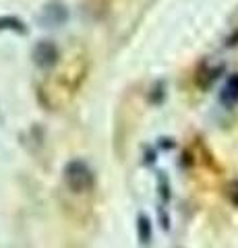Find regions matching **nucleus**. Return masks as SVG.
I'll return each instance as SVG.
<instances>
[{"label": "nucleus", "mask_w": 238, "mask_h": 248, "mask_svg": "<svg viewBox=\"0 0 238 248\" xmlns=\"http://www.w3.org/2000/svg\"><path fill=\"white\" fill-rule=\"evenodd\" d=\"M63 178H64V184L68 186V190L73 192H87L94 188L95 184V174L83 159H71L68 164L64 166V172H63Z\"/></svg>", "instance_id": "obj_1"}, {"label": "nucleus", "mask_w": 238, "mask_h": 248, "mask_svg": "<svg viewBox=\"0 0 238 248\" xmlns=\"http://www.w3.org/2000/svg\"><path fill=\"white\" fill-rule=\"evenodd\" d=\"M68 17H71V13H68L66 4L63 0H50V2H46L42 6V13H40V23L42 27H48V29H56V27H63L66 25Z\"/></svg>", "instance_id": "obj_2"}, {"label": "nucleus", "mask_w": 238, "mask_h": 248, "mask_svg": "<svg viewBox=\"0 0 238 248\" xmlns=\"http://www.w3.org/2000/svg\"><path fill=\"white\" fill-rule=\"evenodd\" d=\"M226 71V62L220 58H205L197 68L195 81L201 89H209L213 83H216Z\"/></svg>", "instance_id": "obj_3"}, {"label": "nucleus", "mask_w": 238, "mask_h": 248, "mask_svg": "<svg viewBox=\"0 0 238 248\" xmlns=\"http://www.w3.org/2000/svg\"><path fill=\"white\" fill-rule=\"evenodd\" d=\"M32 58L33 62L44 71H50L58 64V58H60V52H58V46L50 40H42L33 46V52H32Z\"/></svg>", "instance_id": "obj_4"}, {"label": "nucleus", "mask_w": 238, "mask_h": 248, "mask_svg": "<svg viewBox=\"0 0 238 248\" xmlns=\"http://www.w3.org/2000/svg\"><path fill=\"white\" fill-rule=\"evenodd\" d=\"M220 102L226 108H234L238 104V73L230 75L226 79V85L220 91Z\"/></svg>", "instance_id": "obj_5"}, {"label": "nucleus", "mask_w": 238, "mask_h": 248, "mask_svg": "<svg viewBox=\"0 0 238 248\" xmlns=\"http://www.w3.org/2000/svg\"><path fill=\"white\" fill-rule=\"evenodd\" d=\"M137 234H139V242L143 246H147L151 242V221L145 213L137 215Z\"/></svg>", "instance_id": "obj_6"}, {"label": "nucleus", "mask_w": 238, "mask_h": 248, "mask_svg": "<svg viewBox=\"0 0 238 248\" xmlns=\"http://www.w3.org/2000/svg\"><path fill=\"white\" fill-rule=\"evenodd\" d=\"M158 192H159V201H162V205L166 207V203H170V199H172L170 180H168L166 172H159L158 174Z\"/></svg>", "instance_id": "obj_7"}, {"label": "nucleus", "mask_w": 238, "mask_h": 248, "mask_svg": "<svg viewBox=\"0 0 238 248\" xmlns=\"http://www.w3.org/2000/svg\"><path fill=\"white\" fill-rule=\"evenodd\" d=\"M166 99V81H158L149 91V104L159 106Z\"/></svg>", "instance_id": "obj_8"}, {"label": "nucleus", "mask_w": 238, "mask_h": 248, "mask_svg": "<svg viewBox=\"0 0 238 248\" xmlns=\"http://www.w3.org/2000/svg\"><path fill=\"white\" fill-rule=\"evenodd\" d=\"M0 29H13L17 33H27L25 23L17 17H0Z\"/></svg>", "instance_id": "obj_9"}, {"label": "nucleus", "mask_w": 238, "mask_h": 248, "mask_svg": "<svg viewBox=\"0 0 238 248\" xmlns=\"http://www.w3.org/2000/svg\"><path fill=\"white\" fill-rule=\"evenodd\" d=\"M224 46H226V48H236V46H238V29L224 42Z\"/></svg>", "instance_id": "obj_10"}, {"label": "nucleus", "mask_w": 238, "mask_h": 248, "mask_svg": "<svg viewBox=\"0 0 238 248\" xmlns=\"http://www.w3.org/2000/svg\"><path fill=\"white\" fill-rule=\"evenodd\" d=\"M159 141H162V147H164V149H172V147H174L172 139H159Z\"/></svg>", "instance_id": "obj_11"}]
</instances>
